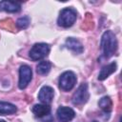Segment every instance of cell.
<instances>
[{
    "instance_id": "cell-5",
    "label": "cell",
    "mask_w": 122,
    "mask_h": 122,
    "mask_svg": "<svg viewBox=\"0 0 122 122\" xmlns=\"http://www.w3.org/2000/svg\"><path fill=\"white\" fill-rule=\"evenodd\" d=\"M72 103L74 105H81L87 102L89 99V92H88V85L86 83H82L76 92L72 95Z\"/></svg>"
},
{
    "instance_id": "cell-18",
    "label": "cell",
    "mask_w": 122,
    "mask_h": 122,
    "mask_svg": "<svg viewBox=\"0 0 122 122\" xmlns=\"http://www.w3.org/2000/svg\"><path fill=\"white\" fill-rule=\"evenodd\" d=\"M92 122H97V121H92Z\"/></svg>"
},
{
    "instance_id": "cell-6",
    "label": "cell",
    "mask_w": 122,
    "mask_h": 122,
    "mask_svg": "<svg viewBox=\"0 0 122 122\" xmlns=\"http://www.w3.org/2000/svg\"><path fill=\"white\" fill-rule=\"evenodd\" d=\"M32 77V71L31 69L27 66L23 65L19 69V82H18V87L21 90H24L28 84L30 82Z\"/></svg>"
},
{
    "instance_id": "cell-1",
    "label": "cell",
    "mask_w": 122,
    "mask_h": 122,
    "mask_svg": "<svg viewBox=\"0 0 122 122\" xmlns=\"http://www.w3.org/2000/svg\"><path fill=\"white\" fill-rule=\"evenodd\" d=\"M101 49L105 57L112 56L117 51V39L112 30H107L101 37Z\"/></svg>"
},
{
    "instance_id": "cell-2",
    "label": "cell",
    "mask_w": 122,
    "mask_h": 122,
    "mask_svg": "<svg viewBox=\"0 0 122 122\" xmlns=\"http://www.w3.org/2000/svg\"><path fill=\"white\" fill-rule=\"evenodd\" d=\"M76 18H77V13L75 10L71 8H65L60 11L57 19V23L59 26L63 28H69L73 25Z\"/></svg>"
},
{
    "instance_id": "cell-14",
    "label": "cell",
    "mask_w": 122,
    "mask_h": 122,
    "mask_svg": "<svg viewBox=\"0 0 122 122\" xmlns=\"http://www.w3.org/2000/svg\"><path fill=\"white\" fill-rule=\"evenodd\" d=\"M51 68V64L49 61H41L36 67V71L38 74L43 75V74L48 73Z\"/></svg>"
},
{
    "instance_id": "cell-10",
    "label": "cell",
    "mask_w": 122,
    "mask_h": 122,
    "mask_svg": "<svg viewBox=\"0 0 122 122\" xmlns=\"http://www.w3.org/2000/svg\"><path fill=\"white\" fill-rule=\"evenodd\" d=\"M66 47L68 49H70L71 51H74L75 53H81L83 51V45L81 44V42L75 38H72V37H69L67 38L66 40V43H65Z\"/></svg>"
},
{
    "instance_id": "cell-9",
    "label": "cell",
    "mask_w": 122,
    "mask_h": 122,
    "mask_svg": "<svg viewBox=\"0 0 122 122\" xmlns=\"http://www.w3.org/2000/svg\"><path fill=\"white\" fill-rule=\"evenodd\" d=\"M21 10V5L17 2L12 1H2L0 2V10L8 12H18Z\"/></svg>"
},
{
    "instance_id": "cell-12",
    "label": "cell",
    "mask_w": 122,
    "mask_h": 122,
    "mask_svg": "<svg viewBox=\"0 0 122 122\" xmlns=\"http://www.w3.org/2000/svg\"><path fill=\"white\" fill-rule=\"evenodd\" d=\"M116 68H117V65H116L115 62H112V63H111V64H109L107 66H104L101 69V71H100V72L98 74V79L101 80V81L105 80L109 75H111L112 73H113L115 71Z\"/></svg>"
},
{
    "instance_id": "cell-16",
    "label": "cell",
    "mask_w": 122,
    "mask_h": 122,
    "mask_svg": "<svg viewBox=\"0 0 122 122\" xmlns=\"http://www.w3.org/2000/svg\"><path fill=\"white\" fill-rule=\"evenodd\" d=\"M30 25V18L29 16H23L17 19L16 21V26L19 29H26Z\"/></svg>"
},
{
    "instance_id": "cell-3",
    "label": "cell",
    "mask_w": 122,
    "mask_h": 122,
    "mask_svg": "<svg viewBox=\"0 0 122 122\" xmlns=\"http://www.w3.org/2000/svg\"><path fill=\"white\" fill-rule=\"evenodd\" d=\"M50 52V46L45 43H36L30 51V57L36 61L46 57Z\"/></svg>"
},
{
    "instance_id": "cell-17",
    "label": "cell",
    "mask_w": 122,
    "mask_h": 122,
    "mask_svg": "<svg viewBox=\"0 0 122 122\" xmlns=\"http://www.w3.org/2000/svg\"><path fill=\"white\" fill-rule=\"evenodd\" d=\"M0 122H6L5 120H0Z\"/></svg>"
},
{
    "instance_id": "cell-15",
    "label": "cell",
    "mask_w": 122,
    "mask_h": 122,
    "mask_svg": "<svg viewBox=\"0 0 122 122\" xmlns=\"http://www.w3.org/2000/svg\"><path fill=\"white\" fill-rule=\"evenodd\" d=\"M98 105H99V107H100L103 111H105V112H107V111L110 112L111 109H112V100H111V98H110L109 96H103V97L99 100Z\"/></svg>"
},
{
    "instance_id": "cell-7",
    "label": "cell",
    "mask_w": 122,
    "mask_h": 122,
    "mask_svg": "<svg viewBox=\"0 0 122 122\" xmlns=\"http://www.w3.org/2000/svg\"><path fill=\"white\" fill-rule=\"evenodd\" d=\"M56 114H57V118L60 122H69L74 117L75 112L71 108L62 106L57 109Z\"/></svg>"
},
{
    "instance_id": "cell-4",
    "label": "cell",
    "mask_w": 122,
    "mask_h": 122,
    "mask_svg": "<svg viewBox=\"0 0 122 122\" xmlns=\"http://www.w3.org/2000/svg\"><path fill=\"white\" fill-rule=\"evenodd\" d=\"M75 83H76V76L71 71L63 72L59 77V87L61 90L65 92L71 91L74 87Z\"/></svg>"
},
{
    "instance_id": "cell-13",
    "label": "cell",
    "mask_w": 122,
    "mask_h": 122,
    "mask_svg": "<svg viewBox=\"0 0 122 122\" xmlns=\"http://www.w3.org/2000/svg\"><path fill=\"white\" fill-rule=\"evenodd\" d=\"M17 111L15 105L9 102H0V115L12 114Z\"/></svg>"
},
{
    "instance_id": "cell-11",
    "label": "cell",
    "mask_w": 122,
    "mask_h": 122,
    "mask_svg": "<svg viewBox=\"0 0 122 122\" xmlns=\"http://www.w3.org/2000/svg\"><path fill=\"white\" fill-rule=\"evenodd\" d=\"M32 112L34 113V115L36 117H43V116H46L50 113L51 112V108L49 105L47 104H36L32 107Z\"/></svg>"
},
{
    "instance_id": "cell-8",
    "label": "cell",
    "mask_w": 122,
    "mask_h": 122,
    "mask_svg": "<svg viewBox=\"0 0 122 122\" xmlns=\"http://www.w3.org/2000/svg\"><path fill=\"white\" fill-rule=\"evenodd\" d=\"M53 95H54V91L51 87L50 86H43L40 91H39V93H38V99L44 103V104H50L51 101H52V98H53Z\"/></svg>"
}]
</instances>
